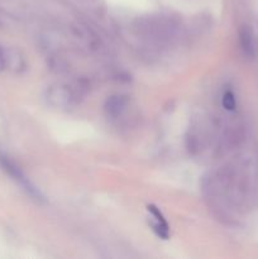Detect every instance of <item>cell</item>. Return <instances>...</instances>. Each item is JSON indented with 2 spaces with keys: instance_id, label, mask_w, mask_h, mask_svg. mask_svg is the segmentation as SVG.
I'll return each instance as SVG.
<instances>
[{
  "instance_id": "cell-4",
  "label": "cell",
  "mask_w": 258,
  "mask_h": 259,
  "mask_svg": "<svg viewBox=\"0 0 258 259\" xmlns=\"http://www.w3.org/2000/svg\"><path fill=\"white\" fill-rule=\"evenodd\" d=\"M240 40H242V46L244 51L248 53H252L253 51V43H252V33L248 28H243L242 33H240Z\"/></svg>"
},
{
  "instance_id": "cell-1",
  "label": "cell",
  "mask_w": 258,
  "mask_h": 259,
  "mask_svg": "<svg viewBox=\"0 0 258 259\" xmlns=\"http://www.w3.org/2000/svg\"><path fill=\"white\" fill-rule=\"evenodd\" d=\"M0 167H2V169H4L13 180H15V181L25 190V192L29 194L33 199L37 200V201H43V196L39 192V190H38L37 187L24 176V174L20 171L19 167H18L14 162L10 161V159L8 158L4 153H2V152H0Z\"/></svg>"
},
{
  "instance_id": "cell-5",
  "label": "cell",
  "mask_w": 258,
  "mask_h": 259,
  "mask_svg": "<svg viewBox=\"0 0 258 259\" xmlns=\"http://www.w3.org/2000/svg\"><path fill=\"white\" fill-rule=\"evenodd\" d=\"M222 104L223 106H224L225 110H234L235 109V98H234V94L232 93L230 90L225 91L224 95H223V99H222Z\"/></svg>"
},
{
  "instance_id": "cell-2",
  "label": "cell",
  "mask_w": 258,
  "mask_h": 259,
  "mask_svg": "<svg viewBox=\"0 0 258 259\" xmlns=\"http://www.w3.org/2000/svg\"><path fill=\"white\" fill-rule=\"evenodd\" d=\"M147 212H148L149 215L148 224L151 225L154 234L163 240L168 239L169 227L168 224H167L164 217L162 215V212L159 211L158 207L154 206V205H148V206H147Z\"/></svg>"
},
{
  "instance_id": "cell-6",
  "label": "cell",
  "mask_w": 258,
  "mask_h": 259,
  "mask_svg": "<svg viewBox=\"0 0 258 259\" xmlns=\"http://www.w3.org/2000/svg\"><path fill=\"white\" fill-rule=\"evenodd\" d=\"M9 63V56L7 55V51L0 47V71H4Z\"/></svg>"
},
{
  "instance_id": "cell-3",
  "label": "cell",
  "mask_w": 258,
  "mask_h": 259,
  "mask_svg": "<svg viewBox=\"0 0 258 259\" xmlns=\"http://www.w3.org/2000/svg\"><path fill=\"white\" fill-rule=\"evenodd\" d=\"M125 106V100L121 96H113L106 101V111L110 115H118Z\"/></svg>"
}]
</instances>
